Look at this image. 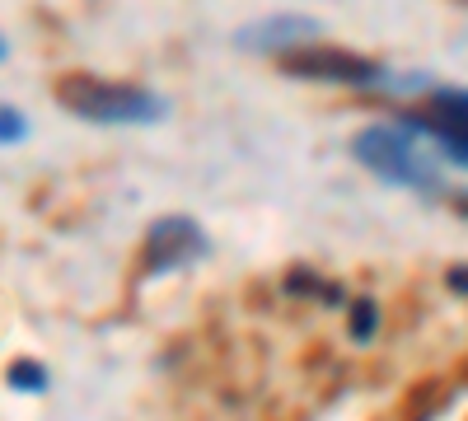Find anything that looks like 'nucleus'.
<instances>
[{
	"mask_svg": "<svg viewBox=\"0 0 468 421\" xmlns=\"http://www.w3.org/2000/svg\"><path fill=\"white\" fill-rule=\"evenodd\" d=\"M52 94L61 99V108H70L75 118L90 122H117V127H145V122H165L169 99H160L145 85L132 80H103L90 70H66L52 80Z\"/></svg>",
	"mask_w": 468,
	"mask_h": 421,
	"instance_id": "nucleus-1",
	"label": "nucleus"
},
{
	"mask_svg": "<svg viewBox=\"0 0 468 421\" xmlns=\"http://www.w3.org/2000/svg\"><path fill=\"white\" fill-rule=\"evenodd\" d=\"M351 155H356L379 183L394 187H412V193H441V160L421 145V136L403 122H375L361 127L351 141Z\"/></svg>",
	"mask_w": 468,
	"mask_h": 421,
	"instance_id": "nucleus-2",
	"label": "nucleus"
},
{
	"mask_svg": "<svg viewBox=\"0 0 468 421\" xmlns=\"http://www.w3.org/2000/svg\"><path fill=\"white\" fill-rule=\"evenodd\" d=\"M277 70L291 75V80H319V85H351V89H370V85H388V70L384 61L366 57V52H351L337 43H304L295 52L277 57Z\"/></svg>",
	"mask_w": 468,
	"mask_h": 421,
	"instance_id": "nucleus-3",
	"label": "nucleus"
},
{
	"mask_svg": "<svg viewBox=\"0 0 468 421\" xmlns=\"http://www.w3.org/2000/svg\"><path fill=\"white\" fill-rule=\"evenodd\" d=\"M211 239L207 229L192 220V216H160L145 229V244H141V272L145 277H160V272H178V267L207 258Z\"/></svg>",
	"mask_w": 468,
	"mask_h": 421,
	"instance_id": "nucleus-4",
	"label": "nucleus"
},
{
	"mask_svg": "<svg viewBox=\"0 0 468 421\" xmlns=\"http://www.w3.org/2000/svg\"><path fill=\"white\" fill-rule=\"evenodd\" d=\"M319 37H324V28H319L314 15H267V19H253L234 33V47L282 57V52H295L304 43H319Z\"/></svg>",
	"mask_w": 468,
	"mask_h": 421,
	"instance_id": "nucleus-5",
	"label": "nucleus"
},
{
	"mask_svg": "<svg viewBox=\"0 0 468 421\" xmlns=\"http://www.w3.org/2000/svg\"><path fill=\"white\" fill-rule=\"evenodd\" d=\"M346 332L356 337V342H370V337L379 332V304H375V295H356V300H351Z\"/></svg>",
	"mask_w": 468,
	"mask_h": 421,
	"instance_id": "nucleus-6",
	"label": "nucleus"
},
{
	"mask_svg": "<svg viewBox=\"0 0 468 421\" xmlns=\"http://www.w3.org/2000/svg\"><path fill=\"white\" fill-rule=\"evenodd\" d=\"M5 384L19 389V394H43V389H48V370H43V361L19 356V361L5 370Z\"/></svg>",
	"mask_w": 468,
	"mask_h": 421,
	"instance_id": "nucleus-7",
	"label": "nucleus"
},
{
	"mask_svg": "<svg viewBox=\"0 0 468 421\" xmlns=\"http://www.w3.org/2000/svg\"><path fill=\"white\" fill-rule=\"evenodd\" d=\"M28 136V118L19 108H10V103H0V145H15V141H24Z\"/></svg>",
	"mask_w": 468,
	"mask_h": 421,
	"instance_id": "nucleus-8",
	"label": "nucleus"
},
{
	"mask_svg": "<svg viewBox=\"0 0 468 421\" xmlns=\"http://www.w3.org/2000/svg\"><path fill=\"white\" fill-rule=\"evenodd\" d=\"M319 286L324 281L314 272H304V267H291V272H286V290L291 295H319Z\"/></svg>",
	"mask_w": 468,
	"mask_h": 421,
	"instance_id": "nucleus-9",
	"label": "nucleus"
},
{
	"mask_svg": "<svg viewBox=\"0 0 468 421\" xmlns=\"http://www.w3.org/2000/svg\"><path fill=\"white\" fill-rule=\"evenodd\" d=\"M445 286L454 290V295H468V262H454L450 272H445Z\"/></svg>",
	"mask_w": 468,
	"mask_h": 421,
	"instance_id": "nucleus-10",
	"label": "nucleus"
},
{
	"mask_svg": "<svg viewBox=\"0 0 468 421\" xmlns=\"http://www.w3.org/2000/svg\"><path fill=\"white\" fill-rule=\"evenodd\" d=\"M5 52H10V43H5V37H0V61H5Z\"/></svg>",
	"mask_w": 468,
	"mask_h": 421,
	"instance_id": "nucleus-11",
	"label": "nucleus"
}]
</instances>
